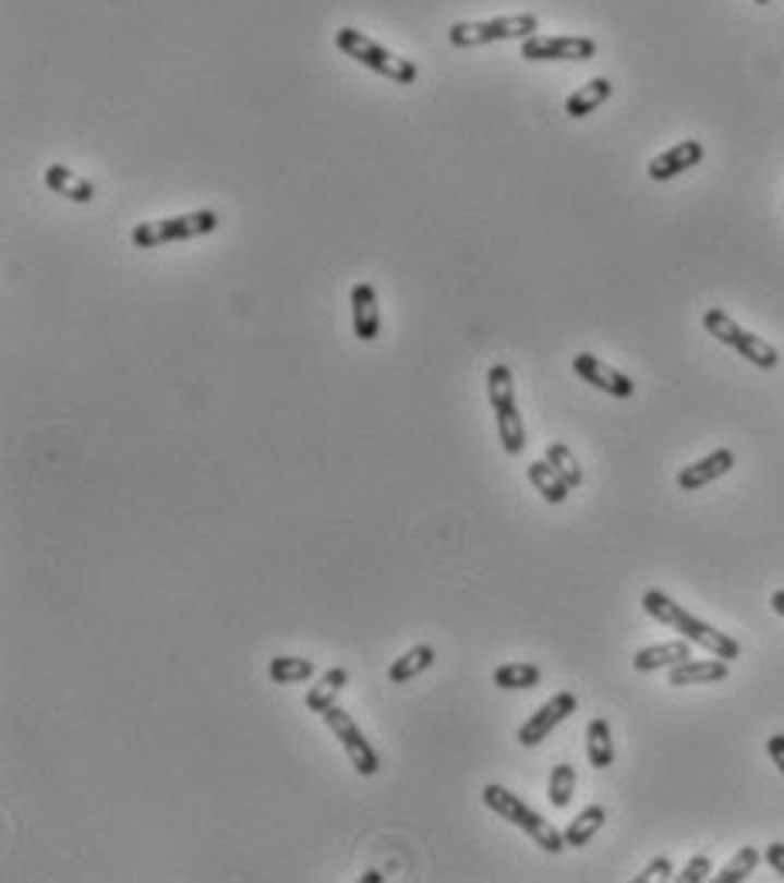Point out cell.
Returning a JSON list of instances; mask_svg holds the SVG:
<instances>
[{
	"label": "cell",
	"instance_id": "cell-1",
	"mask_svg": "<svg viewBox=\"0 0 784 883\" xmlns=\"http://www.w3.org/2000/svg\"><path fill=\"white\" fill-rule=\"evenodd\" d=\"M641 607H644L648 618H655V621L668 625L672 631H679V638L692 641V645H699V649H707L710 655H716V658H723V662L740 658V641H737V638H729V634L716 631L713 625L692 618V614H689L683 604H675L668 594H662V591H644Z\"/></svg>",
	"mask_w": 784,
	"mask_h": 883
},
{
	"label": "cell",
	"instance_id": "cell-2",
	"mask_svg": "<svg viewBox=\"0 0 784 883\" xmlns=\"http://www.w3.org/2000/svg\"><path fill=\"white\" fill-rule=\"evenodd\" d=\"M481 801H484V806H489L502 822L522 828V833H526L539 849H546V852H563V849H566V839H563L559 828H556L553 822H546L535 809H529L526 801H522L519 795H511L508 788H502V785H484Z\"/></svg>",
	"mask_w": 784,
	"mask_h": 883
},
{
	"label": "cell",
	"instance_id": "cell-3",
	"mask_svg": "<svg viewBox=\"0 0 784 883\" xmlns=\"http://www.w3.org/2000/svg\"><path fill=\"white\" fill-rule=\"evenodd\" d=\"M335 45L345 51L348 59H355L359 65H365V69H372V72H378V75L393 78V83H399V86L417 83V75H420L417 65H413L410 59H399L396 51H389L386 45L372 41L369 35H362V32H355V28H338V32H335Z\"/></svg>",
	"mask_w": 784,
	"mask_h": 883
},
{
	"label": "cell",
	"instance_id": "cell-4",
	"mask_svg": "<svg viewBox=\"0 0 784 883\" xmlns=\"http://www.w3.org/2000/svg\"><path fill=\"white\" fill-rule=\"evenodd\" d=\"M222 226L219 211L212 208H198V211H184V216H171V219H154V222H141L133 226L130 243L137 250H154L165 243H181V239H198L208 235Z\"/></svg>",
	"mask_w": 784,
	"mask_h": 883
},
{
	"label": "cell",
	"instance_id": "cell-5",
	"mask_svg": "<svg viewBox=\"0 0 784 883\" xmlns=\"http://www.w3.org/2000/svg\"><path fill=\"white\" fill-rule=\"evenodd\" d=\"M539 32L535 14H508L492 21H457L447 32L454 48H481L492 41H526Z\"/></svg>",
	"mask_w": 784,
	"mask_h": 883
},
{
	"label": "cell",
	"instance_id": "cell-6",
	"mask_svg": "<svg viewBox=\"0 0 784 883\" xmlns=\"http://www.w3.org/2000/svg\"><path fill=\"white\" fill-rule=\"evenodd\" d=\"M702 328H707L720 344L734 348V352H737L740 359H747V362L757 365V368H774V365L781 362L774 344H768L764 338H757V335L744 331V328L737 325V320L729 317L726 311H720V307H710L707 314H702Z\"/></svg>",
	"mask_w": 784,
	"mask_h": 883
},
{
	"label": "cell",
	"instance_id": "cell-7",
	"mask_svg": "<svg viewBox=\"0 0 784 883\" xmlns=\"http://www.w3.org/2000/svg\"><path fill=\"white\" fill-rule=\"evenodd\" d=\"M321 719H324V727H328V730L341 740V747H345V754H348L351 767H355V771L362 774V778H372V774L378 771V754H375V747L365 740V734L359 730L355 719H351L338 703H335L331 710H324Z\"/></svg>",
	"mask_w": 784,
	"mask_h": 883
},
{
	"label": "cell",
	"instance_id": "cell-8",
	"mask_svg": "<svg viewBox=\"0 0 784 883\" xmlns=\"http://www.w3.org/2000/svg\"><path fill=\"white\" fill-rule=\"evenodd\" d=\"M598 56V41L583 35H532L522 41L526 62H590Z\"/></svg>",
	"mask_w": 784,
	"mask_h": 883
},
{
	"label": "cell",
	"instance_id": "cell-9",
	"mask_svg": "<svg viewBox=\"0 0 784 883\" xmlns=\"http://www.w3.org/2000/svg\"><path fill=\"white\" fill-rule=\"evenodd\" d=\"M577 713V695L574 692H556L550 703L539 706L526 724L519 727V743L522 747H539L543 743L566 716H574Z\"/></svg>",
	"mask_w": 784,
	"mask_h": 883
},
{
	"label": "cell",
	"instance_id": "cell-10",
	"mask_svg": "<svg viewBox=\"0 0 784 883\" xmlns=\"http://www.w3.org/2000/svg\"><path fill=\"white\" fill-rule=\"evenodd\" d=\"M574 372H577V376H580L587 386L601 389V392H607V396H614V399H631V396H635V383L625 376V372H617L614 365H607L604 359L590 355V352H580V355L574 359Z\"/></svg>",
	"mask_w": 784,
	"mask_h": 883
},
{
	"label": "cell",
	"instance_id": "cell-11",
	"mask_svg": "<svg viewBox=\"0 0 784 883\" xmlns=\"http://www.w3.org/2000/svg\"><path fill=\"white\" fill-rule=\"evenodd\" d=\"M734 464H737L734 450L720 447V450L707 453V458H699L696 464L683 468V471H679V477H675V485H679L683 492H699V488L713 485L716 477H723V474H726L729 468H734Z\"/></svg>",
	"mask_w": 784,
	"mask_h": 883
},
{
	"label": "cell",
	"instance_id": "cell-12",
	"mask_svg": "<svg viewBox=\"0 0 784 883\" xmlns=\"http://www.w3.org/2000/svg\"><path fill=\"white\" fill-rule=\"evenodd\" d=\"M702 157H707V147H702L699 141H683V144L668 147L665 154H659L652 165H648V178H652V181H672V178L686 174L689 168H696Z\"/></svg>",
	"mask_w": 784,
	"mask_h": 883
},
{
	"label": "cell",
	"instance_id": "cell-13",
	"mask_svg": "<svg viewBox=\"0 0 784 883\" xmlns=\"http://www.w3.org/2000/svg\"><path fill=\"white\" fill-rule=\"evenodd\" d=\"M383 320H378V298L372 283L351 287V331L359 341H375Z\"/></svg>",
	"mask_w": 784,
	"mask_h": 883
},
{
	"label": "cell",
	"instance_id": "cell-14",
	"mask_svg": "<svg viewBox=\"0 0 784 883\" xmlns=\"http://www.w3.org/2000/svg\"><path fill=\"white\" fill-rule=\"evenodd\" d=\"M729 676V662L723 658H686L668 668V686H702V682H723Z\"/></svg>",
	"mask_w": 784,
	"mask_h": 883
},
{
	"label": "cell",
	"instance_id": "cell-15",
	"mask_svg": "<svg viewBox=\"0 0 784 883\" xmlns=\"http://www.w3.org/2000/svg\"><path fill=\"white\" fill-rule=\"evenodd\" d=\"M686 658H692V641L679 638V641H665V645H652V649L635 652L631 665H635V673H659V668H672V665H679Z\"/></svg>",
	"mask_w": 784,
	"mask_h": 883
},
{
	"label": "cell",
	"instance_id": "cell-16",
	"mask_svg": "<svg viewBox=\"0 0 784 883\" xmlns=\"http://www.w3.org/2000/svg\"><path fill=\"white\" fill-rule=\"evenodd\" d=\"M45 184H48V192H56L69 202H79V205H86L96 198V189H93V181L86 178H79L75 171L62 168V165H51L45 168Z\"/></svg>",
	"mask_w": 784,
	"mask_h": 883
},
{
	"label": "cell",
	"instance_id": "cell-17",
	"mask_svg": "<svg viewBox=\"0 0 784 883\" xmlns=\"http://www.w3.org/2000/svg\"><path fill=\"white\" fill-rule=\"evenodd\" d=\"M495 423H498L502 450L508 453V458H519V453L526 450V423H522V413L516 407V399H511V403L495 407Z\"/></svg>",
	"mask_w": 784,
	"mask_h": 883
},
{
	"label": "cell",
	"instance_id": "cell-18",
	"mask_svg": "<svg viewBox=\"0 0 784 883\" xmlns=\"http://www.w3.org/2000/svg\"><path fill=\"white\" fill-rule=\"evenodd\" d=\"M611 78H604V75H598V78H590L587 86H580L577 93H570L566 96V117H574V120H583V117H590L593 110H598L601 102H607L611 99Z\"/></svg>",
	"mask_w": 784,
	"mask_h": 883
},
{
	"label": "cell",
	"instance_id": "cell-19",
	"mask_svg": "<svg viewBox=\"0 0 784 883\" xmlns=\"http://www.w3.org/2000/svg\"><path fill=\"white\" fill-rule=\"evenodd\" d=\"M607 822V809L604 806H587L570 825L563 828V839H566V849H583L593 836L601 833Z\"/></svg>",
	"mask_w": 784,
	"mask_h": 883
},
{
	"label": "cell",
	"instance_id": "cell-20",
	"mask_svg": "<svg viewBox=\"0 0 784 883\" xmlns=\"http://www.w3.org/2000/svg\"><path fill=\"white\" fill-rule=\"evenodd\" d=\"M526 471H529V481H532V488H535L539 495H543V498H546L550 505H563L566 498H570V492H574V488L566 485V481H563V477L556 474V468H553V464H550L546 458H543V461H532V464H529Z\"/></svg>",
	"mask_w": 784,
	"mask_h": 883
},
{
	"label": "cell",
	"instance_id": "cell-21",
	"mask_svg": "<svg viewBox=\"0 0 784 883\" xmlns=\"http://www.w3.org/2000/svg\"><path fill=\"white\" fill-rule=\"evenodd\" d=\"M434 662H437L434 645H417V649H410L407 655H399V658L389 665V682H396V686L413 682L417 676L426 673V668H434Z\"/></svg>",
	"mask_w": 784,
	"mask_h": 883
},
{
	"label": "cell",
	"instance_id": "cell-22",
	"mask_svg": "<svg viewBox=\"0 0 784 883\" xmlns=\"http://www.w3.org/2000/svg\"><path fill=\"white\" fill-rule=\"evenodd\" d=\"M587 761L590 767H611L614 764V740H611V724L604 716H593L587 724Z\"/></svg>",
	"mask_w": 784,
	"mask_h": 883
},
{
	"label": "cell",
	"instance_id": "cell-23",
	"mask_svg": "<svg viewBox=\"0 0 784 883\" xmlns=\"http://www.w3.org/2000/svg\"><path fill=\"white\" fill-rule=\"evenodd\" d=\"M348 686V668H328V673H324L321 679H317V686H311V692H307V710L311 713H324V710H331L335 706V700H338V692Z\"/></svg>",
	"mask_w": 784,
	"mask_h": 883
},
{
	"label": "cell",
	"instance_id": "cell-24",
	"mask_svg": "<svg viewBox=\"0 0 784 883\" xmlns=\"http://www.w3.org/2000/svg\"><path fill=\"white\" fill-rule=\"evenodd\" d=\"M539 679H543V668L532 665V662H505V665L495 668V686L498 689H508V692L535 689Z\"/></svg>",
	"mask_w": 784,
	"mask_h": 883
},
{
	"label": "cell",
	"instance_id": "cell-25",
	"mask_svg": "<svg viewBox=\"0 0 784 883\" xmlns=\"http://www.w3.org/2000/svg\"><path fill=\"white\" fill-rule=\"evenodd\" d=\"M266 676L277 686H293V682H307L314 676V662L311 658H297V655H277L269 658Z\"/></svg>",
	"mask_w": 784,
	"mask_h": 883
},
{
	"label": "cell",
	"instance_id": "cell-26",
	"mask_svg": "<svg viewBox=\"0 0 784 883\" xmlns=\"http://www.w3.org/2000/svg\"><path fill=\"white\" fill-rule=\"evenodd\" d=\"M577 795V771L574 764H556L550 771V788H546V798L553 809H566Z\"/></svg>",
	"mask_w": 784,
	"mask_h": 883
},
{
	"label": "cell",
	"instance_id": "cell-27",
	"mask_svg": "<svg viewBox=\"0 0 784 883\" xmlns=\"http://www.w3.org/2000/svg\"><path fill=\"white\" fill-rule=\"evenodd\" d=\"M546 461L556 468V474H559L570 488H580V485H583V468H580V461H577V453H574L570 447H566V444L553 440V444L546 447Z\"/></svg>",
	"mask_w": 784,
	"mask_h": 883
},
{
	"label": "cell",
	"instance_id": "cell-28",
	"mask_svg": "<svg viewBox=\"0 0 784 883\" xmlns=\"http://www.w3.org/2000/svg\"><path fill=\"white\" fill-rule=\"evenodd\" d=\"M757 863H761V852H757L753 846H744V849H737L734 860H729L720 870V876H713V880L716 883H740V880H747L757 870Z\"/></svg>",
	"mask_w": 784,
	"mask_h": 883
},
{
	"label": "cell",
	"instance_id": "cell-29",
	"mask_svg": "<svg viewBox=\"0 0 784 883\" xmlns=\"http://www.w3.org/2000/svg\"><path fill=\"white\" fill-rule=\"evenodd\" d=\"M713 876V860L707 852H699V856H692V860L683 867V873L675 876L679 883H702V880H710Z\"/></svg>",
	"mask_w": 784,
	"mask_h": 883
},
{
	"label": "cell",
	"instance_id": "cell-30",
	"mask_svg": "<svg viewBox=\"0 0 784 883\" xmlns=\"http://www.w3.org/2000/svg\"><path fill=\"white\" fill-rule=\"evenodd\" d=\"M655 880H675V876H672V860H668V856H655V860L648 863V867L635 876V883H655Z\"/></svg>",
	"mask_w": 784,
	"mask_h": 883
},
{
	"label": "cell",
	"instance_id": "cell-31",
	"mask_svg": "<svg viewBox=\"0 0 784 883\" xmlns=\"http://www.w3.org/2000/svg\"><path fill=\"white\" fill-rule=\"evenodd\" d=\"M764 860H768V867H771L777 876H784V843H771V846L764 849Z\"/></svg>",
	"mask_w": 784,
	"mask_h": 883
},
{
	"label": "cell",
	"instance_id": "cell-32",
	"mask_svg": "<svg viewBox=\"0 0 784 883\" xmlns=\"http://www.w3.org/2000/svg\"><path fill=\"white\" fill-rule=\"evenodd\" d=\"M768 754H771V761H774V767L784 774V734H774V737H768Z\"/></svg>",
	"mask_w": 784,
	"mask_h": 883
},
{
	"label": "cell",
	"instance_id": "cell-33",
	"mask_svg": "<svg viewBox=\"0 0 784 883\" xmlns=\"http://www.w3.org/2000/svg\"><path fill=\"white\" fill-rule=\"evenodd\" d=\"M771 610L784 618V591H774V594H771Z\"/></svg>",
	"mask_w": 784,
	"mask_h": 883
},
{
	"label": "cell",
	"instance_id": "cell-34",
	"mask_svg": "<svg viewBox=\"0 0 784 883\" xmlns=\"http://www.w3.org/2000/svg\"><path fill=\"white\" fill-rule=\"evenodd\" d=\"M362 880H365V883H378V880H383V873H378V870H369Z\"/></svg>",
	"mask_w": 784,
	"mask_h": 883
},
{
	"label": "cell",
	"instance_id": "cell-35",
	"mask_svg": "<svg viewBox=\"0 0 784 883\" xmlns=\"http://www.w3.org/2000/svg\"><path fill=\"white\" fill-rule=\"evenodd\" d=\"M753 4H771V0H753Z\"/></svg>",
	"mask_w": 784,
	"mask_h": 883
}]
</instances>
